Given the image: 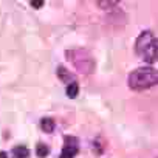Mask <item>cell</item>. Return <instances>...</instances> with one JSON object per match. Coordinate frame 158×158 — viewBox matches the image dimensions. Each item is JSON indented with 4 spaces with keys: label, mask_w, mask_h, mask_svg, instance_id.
<instances>
[{
    "label": "cell",
    "mask_w": 158,
    "mask_h": 158,
    "mask_svg": "<svg viewBox=\"0 0 158 158\" xmlns=\"http://www.w3.org/2000/svg\"><path fill=\"white\" fill-rule=\"evenodd\" d=\"M156 82H158V71L156 68H152V67H139L133 70L127 77L129 87L135 92L147 90L156 85Z\"/></svg>",
    "instance_id": "cell-1"
},
{
    "label": "cell",
    "mask_w": 158,
    "mask_h": 158,
    "mask_svg": "<svg viewBox=\"0 0 158 158\" xmlns=\"http://www.w3.org/2000/svg\"><path fill=\"white\" fill-rule=\"evenodd\" d=\"M135 50L136 54L141 56L146 62L152 64L156 60V53H158V47H156V36H153L152 31L146 30L143 31L135 44Z\"/></svg>",
    "instance_id": "cell-2"
},
{
    "label": "cell",
    "mask_w": 158,
    "mask_h": 158,
    "mask_svg": "<svg viewBox=\"0 0 158 158\" xmlns=\"http://www.w3.org/2000/svg\"><path fill=\"white\" fill-rule=\"evenodd\" d=\"M65 54H67V59L74 65L77 71H81L84 74H90L95 71V60L87 50L74 48V50H68Z\"/></svg>",
    "instance_id": "cell-3"
},
{
    "label": "cell",
    "mask_w": 158,
    "mask_h": 158,
    "mask_svg": "<svg viewBox=\"0 0 158 158\" xmlns=\"http://www.w3.org/2000/svg\"><path fill=\"white\" fill-rule=\"evenodd\" d=\"M79 152V141L76 136H65L64 138V147H62V153L59 158H74V155H77Z\"/></svg>",
    "instance_id": "cell-4"
},
{
    "label": "cell",
    "mask_w": 158,
    "mask_h": 158,
    "mask_svg": "<svg viewBox=\"0 0 158 158\" xmlns=\"http://www.w3.org/2000/svg\"><path fill=\"white\" fill-rule=\"evenodd\" d=\"M57 77L60 79L62 82H65V84L76 82V81H74V74H73L71 71H68V68H65L64 65H59V67H57Z\"/></svg>",
    "instance_id": "cell-5"
},
{
    "label": "cell",
    "mask_w": 158,
    "mask_h": 158,
    "mask_svg": "<svg viewBox=\"0 0 158 158\" xmlns=\"http://www.w3.org/2000/svg\"><path fill=\"white\" fill-rule=\"evenodd\" d=\"M40 127L45 133H51L54 130V119L53 118H42L40 121Z\"/></svg>",
    "instance_id": "cell-6"
},
{
    "label": "cell",
    "mask_w": 158,
    "mask_h": 158,
    "mask_svg": "<svg viewBox=\"0 0 158 158\" xmlns=\"http://www.w3.org/2000/svg\"><path fill=\"white\" fill-rule=\"evenodd\" d=\"M13 155H14V158H28L30 150H28V147H25V146H16V147L13 149Z\"/></svg>",
    "instance_id": "cell-7"
},
{
    "label": "cell",
    "mask_w": 158,
    "mask_h": 158,
    "mask_svg": "<svg viewBox=\"0 0 158 158\" xmlns=\"http://www.w3.org/2000/svg\"><path fill=\"white\" fill-rule=\"evenodd\" d=\"M36 153H37L39 158H45V156L50 153V147H48L47 144H44V143H39V144L36 146Z\"/></svg>",
    "instance_id": "cell-8"
},
{
    "label": "cell",
    "mask_w": 158,
    "mask_h": 158,
    "mask_svg": "<svg viewBox=\"0 0 158 158\" xmlns=\"http://www.w3.org/2000/svg\"><path fill=\"white\" fill-rule=\"evenodd\" d=\"M77 92H79L77 82H71V84L67 85V96L68 98H76L77 96Z\"/></svg>",
    "instance_id": "cell-9"
},
{
    "label": "cell",
    "mask_w": 158,
    "mask_h": 158,
    "mask_svg": "<svg viewBox=\"0 0 158 158\" xmlns=\"http://www.w3.org/2000/svg\"><path fill=\"white\" fill-rule=\"evenodd\" d=\"M96 5L99 6V8H102V10H109V8H112V6H116L118 5V2L116 0H113V2H102V0H99V2H96Z\"/></svg>",
    "instance_id": "cell-10"
},
{
    "label": "cell",
    "mask_w": 158,
    "mask_h": 158,
    "mask_svg": "<svg viewBox=\"0 0 158 158\" xmlns=\"http://www.w3.org/2000/svg\"><path fill=\"white\" fill-rule=\"evenodd\" d=\"M30 5H31L34 10H39V8H42V6H44V0H31Z\"/></svg>",
    "instance_id": "cell-11"
},
{
    "label": "cell",
    "mask_w": 158,
    "mask_h": 158,
    "mask_svg": "<svg viewBox=\"0 0 158 158\" xmlns=\"http://www.w3.org/2000/svg\"><path fill=\"white\" fill-rule=\"evenodd\" d=\"M0 158H8V153L3 152V150H0Z\"/></svg>",
    "instance_id": "cell-12"
}]
</instances>
